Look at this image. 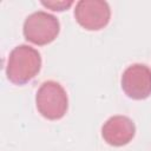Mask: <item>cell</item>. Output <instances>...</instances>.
I'll return each mask as SVG.
<instances>
[{"label": "cell", "mask_w": 151, "mask_h": 151, "mask_svg": "<svg viewBox=\"0 0 151 151\" xmlns=\"http://www.w3.org/2000/svg\"><path fill=\"white\" fill-rule=\"evenodd\" d=\"M41 68L40 53L32 46L19 45L14 47L7 60V79L15 85L29 83Z\"/></svg>", "instance_id": "1"}, {"label": "cell", "mask_w": 151, "mask_h": 151, "mask_svg": "<svg viewBox=\"0 0 151 151\" xmlns=\"http://www.w3.org/2000/svg\"><path fill=\"white\" fill-rule=\"evenodd\" d=\"M35 104L39 113L50 120H58L68 109V98L64 87L54 80L44 81L37 91Z\"/></svg>", "instance_id": "2"}, {"label": "cell", "mask_w": 151, "mask_h": 151, "mask_svg": "<svg viewBox=\"0 0 151 151\" xmlns=\"http://www.w3.org/2000/svg\"><path fill=\"white\" fill-rule=\"evenodd\" d=\"M60 32V24L57 17L45 11H37L29 14L22 27L24 37L27 41L44 46L55 40Z\"/></svg>", "instance_id": "3"}, {"label": "cell", "mask_w": 151, "mask_h": 151, "mask_svg": "<svg viewBox=\"0 0 151 151\" xmlns=\"http://www.w3.org/2000/svg\"><path fill=\"white\" fill-rule=\"evenodd\" d=\"M74 18L83 28L99 31L110 22L111 9L103 0H80L76 4Z\"/></svg>", "instance_id": "4"}, {"label": "cell", "mask_w": 151, "mask_h": 151, "mask_svg": "<svg viewBox=\"0 0 151 151\" xmlns=\"http://www.w3.org/2000/svg\"><path fill=\"white\" fill-rule=\"evenodd\" d=\"M122 88L134 100H143L151 96V70L144 64H132L122 74Z\"/></svg>", "instance_id": "5"}, {"label": "cell", "mask_w": 151, "mask_h": 151, "mask_svg": "<svg viewBox=\"0 0 151 151\" xmlns=\"http://www.w3.org/2000/svg\"><path fill=\"white\" fill-rule=\"evenodd\" d=\"M136 134V126L132 119L126 116L110 117L101 127L104 140L112 146H123L129 144Z\"/></svg>", "instance_id": "6"}, {"label": "cell", "mask_w": 151, "mask_h": 151, "mask_svg": "<svg viewBox=\"0 0 151 151\" xmlns=\"http://www.w3.org/2000/svg\"><path fill=\"white\" fill-rule=\"evenodd\" d=\"M41 5L52 11L63 12V11L70 8L73 5V1H41Z\"/></svg>", "instance_id": "7"}]
</instances>
